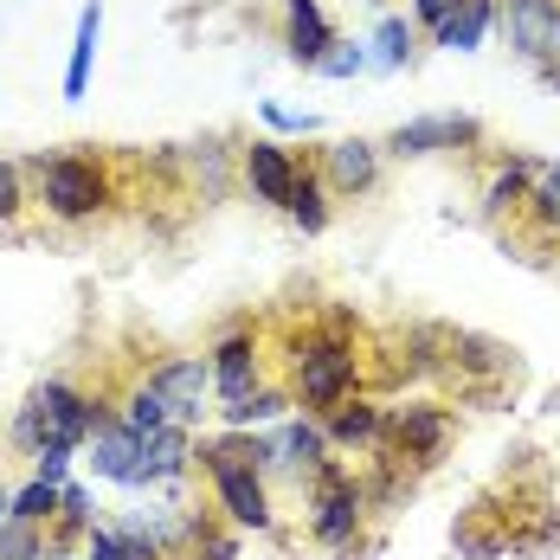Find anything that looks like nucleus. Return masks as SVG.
<instances>
[{"label": "nucleus", "mask_w": 560, "mask_h": 560, "mask_svg": "<svg viewBox=\"0 0 560 560\" xmlns=\"http://www.w3.org/2000/svg\"><path fill=\"white\" fill-rule=\"evenodd\" d=\"M110 412H116V399L52 374V381H39V387L26 393V406H20V419H13V445L26 451V457L46 451V445L78 451V445H91V432H97Z\"/></svg>", "instance_id": "obj_1"}, {"label": "nucleus", "mask_w": 560, "mask_h": 560, "mask_svg": "<svg viewBox=\"0 0 560 560\" xmlns=\"http://www.w3.org/2000/svg\"><path fill=\"white\" fill-rule=\"evenodd\" d=\"M283 348H290V399L310 406L316 419L361 393V361L368 354L354 348V336H336L329 323H310V329H290Z\"/></svg>", "instance_id": "obj_2"}, {"label": "nucleus", "mask_w": 560, "mask_h": 560, "mask_svg": "<svg viewBox=\"0 0 560 560\" xmlns=\"http://www.w3.org/2000/svg\"><path fill=\"white\" fill-rule=\"evenodd\" d=\"M20 174H33V200L52 213L58 225H84L97 220L116 200V168L104 155H71V149H52V155H33Z\"/></svg>", "instance_id": "obj_3"}, {"label": "nucleus", "mask_w": 560, "mask_h": 560, "mask_svg": "<svg viewBox=\"0 0 560 560\" xmlns=\"http://www.w3.org/2000/svg\"><path fill=\"white\" fill-rule=\"evenodd\" d=\"M303 509H310V541L329 548V555H348L361 541V522H368V483L329 457L310 483H303Z\"/></svg>", "instance_id": "obj_4"}, {"label": "nucleus", "mask_w": 560, "mask_h": 560, "mask_svg": "<svg viewBox=\"0 0 560 560\" xmlns=\"http://www.w3.org/2000/svg\"><path fill=\"white\" fill-rule=\"evenodd\" d=\"M451 432H457V425H451V412L439 399H406V406L387 412V439H381V445H393L412 470H432L451 451Z\"/></svg>", "instance_id": "obj_5"}, {"label": "nucleus", "mask_w": 560, "mask_h": 560, "mask_svg": "<svg viewBox=\"0 0 560 560\" xmlns=\"http://www.w3.org/2000/svg\"><path fill=\"white\" fill-rule=\"evenodd\" d=\"M258 374H265V336L245 323V329H225L213 341V393H220L225 406L232 399H252L258 393Z\"/></svg>", "instance_id": "obj_6"}, {"label": "nucleus", "mask_w": 560, "mask_h": 560, "mask_svg": "<svg viewBox=\"0 0 560 560\" xmlns=\"http://www.w3.org/2000/svg\"><path fill=\"white\" fill-rule=\"evenodd\" d=\"M149 381H155V393L168 399L174 425H194L200 406H207V393H213V361H200V354H168V361L149 368Z\"/></svg>", "instance_id": "obj_7"}, {"label": "nucleus", "mask_w": 560, "mask_h": 560, "mask_svg": "<svg viewBox=\"0 0 560 560\" xmlns=\"http://www.w3.org/2000/svg\"><path fill=\"white\" fill-rule=\"evenodd\" d=\"M503 33L509 46L522 58H535V65H548L560 52V0H503Z\"/></svg>", "instance_id": "obj_8"}, {"label": "nucleus", "mask_w": 560, "mask_h": 560, "mask_svg": "<svg viewBox=\"0 0 560 560\" xmlns=\"http://www.w3.org/2000/svg\"><path fill=\"white\" fill-rule=\"evenodd\" d=\"M91 470H97L104 483L136 490V470H142V432L122 425V412H110V419L91 432Z\"/></svg>", "instance_id": "obj_9"}, {"label": "nucleus", "mask_w": 560, "mask_h": 560, "mask_svg": "<svg viewBox=\"0 0 560 560\" xmlns=\"http://www.w3.org/2000/svg\"><path fill=\"white\" fill-rule=\"evenodd\" d=\"M323 464H329V432H323V419H316V412H310V419H283V432L271 439V470H290L296 483H310Z\"/></svg>", "instance_id": "obj_10"}, {"label": "nucleus", "mask_w": 560, "mask_h": 560, "mask_svg": "<svg viewBox=\"0 0 560 560\" xmlns=\"http://www.w3.org/2000/svg\"><path fill=\"white\" fill-rule=\"evenodd\" d=\"M323 432H329L336 451H374L387 439V406L368 399V393H354V399H341V406L323 412Z\"/></svg>", "instance_id": "obj_11"}, {"label": "nucleus", "mask_w": 560, "mask_h": 560, "mask_svg": "<svg viewBox=\"0 0 560 560\" xmlns=\"http://www.w3.org/2000/svg\"><path fill=\"white\" fill-rule=\"evenodd\" d=\"M194 470V432L187 425H162L142 439V470H136V490H162V483H180Z\"/></svg>", "instance_id": "obj_12"}, {"label": "nucleus", "mask_w": 560, "mask_h": 560, "mask_svg": "<svg viewBox=\"0 0 560 560\" xmlns=\"http://www.w3.org/2000/svg\"><path fill=\"white\" fill-rule=\"evenodd\" d=\"M238 168H245V187H252V200H265V207H283L290 200V180H296V155L283 149V142H252L245 155H238Z\"/></svg>", "instance_id": "obj_13"}, {"label": "nucleus", "mask_w": 560, "mask_h": 560, "mask_svg": "<svg viewBox=\"0 0 560 560\" xmlns=\"http://www.w3.org/2000/svg\"><path fill=\"white\" fill-rule=\"evenodd\" d=\"M323 180H329V194L336 200H354V194H368L374 180H381V155H374V142H329L323 149Z\"/></svg>", "instance_id": "obj_14"}, {"label": "nucleus", "mask_w": 560, "mask_h": 560, "mask_svg": "<svg viewBox=\"0 0 560 560\" xmlns=\"http://www.w3.org/2000/svg\"><path fill=\"white\" fill-rule=\"evenodd\" d=\"M483 129L470 116H419V122H399L387 136V149L406 162V155H432V149H457V142H477Z\"/></svg>", "instance_id": "obj_15"}, {"label": "nucleus", "mask_w": 560, "mask_h": 560, "mask_svg": "<svg viewBox=\"0 0 560 560\" xmlns=\"http://www.w3.org/2000/svg\"><path fill=\"white\" fill-rule=\"evenodd\" d=\"M283 46H290L296 65H310V71L329 58L336 33H329V20H323V7H316V0H283Z\"/></svg>", "instance_id": "obj_16"}, {"label": "nucleus", "mask_w": 560, "mask_h": 560, "mask_svg": "<svg viewBox=\"0 0 560 560\" xmlns=\"http://www.w3.org/2000/svg\"><path fill=\"white\" fill-rule=\"evenodd\" d=\"M97 46H104V7H97V0H84V7H78V33H71V58H65V97H71V104L91 91Z\"/></svg>", "instance_id": "obj_17"}, {"label": "nucleus", "mask_w": 560, "mask_h": 560, "mask_svg": "<svg viewBox=\"0 0 560 560\" xmlns=\"http://www.w3.org/2000/svg\"><path fill=\"white\" fill-rule=\"evenodd\" d=\"M535 162H522V155H509L503 168L490 174V187H483V213L490 220H522L528 213V187H535Z\"/></svg>", "instance_id": "obj_18"}, {"label": "nucleus", "mask_w": 560, "mask_h": 560, "mask_svg": "<svg viewBox=\"0 0 560 560\" xmlns=\"http://www.w3.org/2000/svg\"><path fill=\"white\" fill-rule=\"evenodd\" d=\"M329 180H323V168H310V162H296V180H290V200H283V213L303 225V232H323L329 225Z\"/></svg>", "instance_id": "obj_19"}, {"label": "nucleus", "mask_w": 560, "mask_h": 560, "mask_svg": "<svg viewBox=\"0 0 560 560\" xmlns=\"http://www.w3.org/2000/svg\"><path fill=\"white\" fill-rule=\"evenodd\" d=\"M497 13H503V0H464L445 26L432 33V39H439L445 52H477V39L490 33V20H497Z\"/></svg>", "instance_id": "obj_20"}, {"label": "nucleus", "mask_w": 560, "mask_h": 560, "mask_svg": "<svg viewBox=\"0 0 560 560\" xmlns=\"http://www.w3.org/2000/svg\"><path fill=\"white\" fill-rule=\"evenodd\" d=\"M296 399H290V387H258L252 399H232V406H220L225 432H245V425H271V419H283Z\"/></svg>", "instance_id": "obj_21"}, {"label": "nucleus", "mask_w": 560, "mask_h": 560, "mask_svg": "<svg viewBox=\"0 0 560 560\" xmlns=\"http://www.w3.org/2000/svg\"><path fill=\"white\" fill-rule=\"evenodd\" d=\"M522 220L535 225V238H555L560 232V168H541L535 187H528V213Z\"/></svg>", "instance_id": "obj_22"}, {"label": "nucleus", "mask_w": 560, "mask_h": 560, "mask_svg": "<svg viewBox=\"0 0 560 560\" xmlns=\"http://www.w3.org/2000/svg\"><path fill=\"white\" fill-rule=\"evenodd\" d=\"M58 503H65V483H46V477H33L26 490H13V522L52 528V522H58Z\"/></svg>", "instance_id": "obj_23"}, {"label": "nucleus", "mask_w": 560, "mask_h": 560, "mask_svg": "<svg viewBox=\"0 0 560 560\" xmlns=\"http://www.w3.org/2000/svg\"><path fill=\"white\" fill-rule=\"evenodd\" d=\"M187 555L194 560H238V528H232V522L213 528L207 515H194V528H187Z\"/></svg>", "instance_id": "obj_24"}, {"label": "nucleus", "mask_w": 560, "mask_h": 560, "mask_svg": "<svg viewBox=\"0 0 560 560\" xmlns=\"http://www.w3.org/2000/svg\"><path fill=\"white\" fill-rule=\"evenodd\" d=\"M0 560H52L46 555V528H33V522H0Z\"/></svg>", "instance_id": "obj_25"}, {"label": "nucleus", "mask_w": 560, "mask_h": 560, "mask_svg": "<svg viewBox=\"0 0 560 560\" xmlns=\"http://www.w3.org/2000/svg\"><path fill=\"white\" fill-rule=\"evenodd\" d=\"M187 162H194V180H200V194H207V200H220V194H225V149H220V142H200Z\"/></svg>", "instance_id": "obj_26"}, {"label": "nucleus", "mask_w": 560, "mask_h": 560, "mask_svg": "<svg viewBox=\"0 0 560 560\" xmlns=\"http://www.w3.org/2000/svg\"><path fill=\"white\" fill-rule=\"evenodd\" d=\"M374 58H381L387 71H399V65L412 58V26H406V20H381V33H374Z\"/></svg>", "instance_id": "obj_27"}, {"label": "nucleus", "mask_w": 560, "mask_h": 560, "mask_svg": "<svg viewBox=\"0 0 560 560\" xmlns=\"http://www.w3.org/2000/svg\"><path fill=\"white\" fill-rule=\"evenodd\" d=\"M20 207H26V187H20V168L13 162H0V232L20 220Z\"/></svg>", "instance_id": "obj_28"}, {"label": "nucleus", "mask_w": 560, "mask_h": 560, "mask_svg": "<svg viewBox=\"0 0 560 560\" xmlns=\"http://www.w3.org/2000/svg\"><path fill=\"white\" fill-rule=\"evenodd\" d=\"M316 71H323V78H354V71H368V52H361V46H348V39H336L329 58H323Z\"/></svg>", "instance_id": "obj_29"}, {"label": "nucleus", "mask_w": 560, "mask_h": 560, "mask_svg": "<svg viewBox=\"0 0 560 560\" xmlns=\"http://www.w3.org/2000/svg\"><path fill=\"white\" fill-rule=\"evenodd\" d=\"M65 470H71V451H65V445L33 451V477H46V483H65Z\"/></svg>", "instance_id": "obj_30"}, {"label": "nucleus", "mask_w": 560, "mask_h": 560, "mask_svg": "<svg viewBox=\"0 0 560 560\" xmlns=\"http://www.w3.org/2000/svg\"><path fill=\"white\" fill-rule=\"evenodd\" d=\"M265 122H271V129H296V136L316 129V116L310 110H283V104H265Z\"/></svg>", "instance_id": "obj_31"}, {"label": "nucleus", "mask_w": 560, "mask_h": 560, "mask_svg": "<svg viewBox=\"0 0 560 560\" xmlns=\"http://www.w3.org/2000/svg\"><path fill=\"white\" fill-rule=\"evenodd\" d=\"M84 560H129V555H122L116 528H91V541H84Z\"/></svg>", "instance_id": "obj_32"}, {"label": "nucleus", "mask_w": 560, "mask_h": 560, "mask_svg": "<svg viewBox=\"0 0 560 560\" xmlns=\"http://www.w3.org/2000/svg\"><path fill=\"white\" fill-rule=\"evenodd\" d=\"M457 7H464V0H412V13H419V26H432V33L445 26V20L457 13Z\"/></svg>", "instance_id": "obj_33"}, {"label": "nucleus", "mask_w": 560, "mask_h": 560, "mask_svg": "<svg viewBox=\"0 0 560 560\" xmlns=\"http://www.w3.org/2000/svg\"><path fill=\"white\" fill-rule=\"evenodd\" d=\"M7 515H13V490H7V483H0V522H7Z\"/></svg>", "instance_id": "obj_34"}, {"label": "nucleus", "mask_w": 560, "mask_h": 560, "mask_svg": "<svg viewBox=\"0 0 560 560\" xmlns=\"http://www.w3.org/2000/svg\"><path fill=\"white\" fill-rule=\"evenodd\" d=\"M555 91H560V71H555Z\"/></svg>", "instance_id": "obj_35"}]
</instances>
